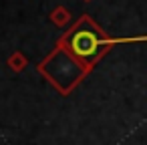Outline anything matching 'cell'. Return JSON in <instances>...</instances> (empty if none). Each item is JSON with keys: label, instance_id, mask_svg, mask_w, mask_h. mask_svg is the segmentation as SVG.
Segmentation results:
<instances>
[{"label": "cell", "instance_id": "1", "mask_svg": "<svg viewBox=\"0 0 147 145\" xmlns=\"http://www.w3.org/2000/svg\"><path fill=\"white\" fill-rule=\"evenodd\" d=\"M59 45L65 47L69 51V55L75 57L89 73L115 47L113 38L89 14H83L77 20V24H73L69 28V32H65L59 38Z\"/></svg>", "mask_w": 147, "mask_h": 145}, {"label": "cell", "instance_id": "3", "mask_svg": "<svg viewBox=\"0 0 147 145\" xmlns=\"http://www.w3.org/2000/svg\"><path fill=\"white\" fill-rule=\"evenodd\" d=\"M49 16H51V22H53L55 26H59V28H65V26L71 22V18H73V14H71V10H69L67 6H57V8H53V12H51Z\"/></svg>", "mask_w": 147, "mask_h": 145}, {"label": "cell", "instance_id": "4", "mask_svg": "<svg viewBox=\"0 0 147 145\" xmlns=\"http://www.w3.org/2000/svg\"><path fill=\"white\" fill-rule=\"evenodd\" d=\"M6 65H8V69L14 71V73H22V71L26 69V65H28V59H26V55H24L22 51H14V53L8 57Z\"/></svg>", "mask_w": 147, "mask_h": 145}, {"label": "cell", "instance_id": "5", "mask_svg": "<svg viewBox=\"0 0 147 145\" xmlns=\"http://www.w3.org/2000/svg\"><path fill=\"white\" fill-rule=\"evenodd\" d=\"M83 2H91V0H83Z\"/></svg>", "mask_w": 147, "mask_h": 145}, {"label": "cell", "instance_id": "2", "mask_svg": "<svg viewBox=\"0 0 147 145\" xmlns=\"http://www.w3.org/2000/svg\"><path fill=\"white\" fill-rule=\"evenodd\" d=\"M38 75H42L61 95H71L73 89L89 75V71L69 55L65 47L57 42V47L51 51V55L36 65Z\"/></svg>", "mask_w": 147, "mask_h": 145}]
</instances>
